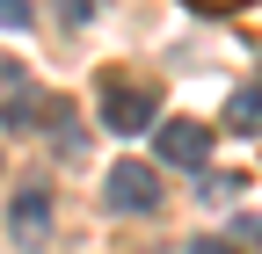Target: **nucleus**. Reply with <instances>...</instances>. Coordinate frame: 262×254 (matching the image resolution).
Instances as JSON below:
<instances>
[{
  "instance_id": "1",
  "label": "nucleus",
  "mask_w": 262,
  "mask_h": 254,
  "mask_svg": "<svg viewBox=\"0 0 262 254\" xmlns=\"http://www.w3.org/2000/svg\"><path fill=\"white\" fill-rule=\"evenodd\" d=\"M102 196H110V211H124V218H146V211H160V174H153L146 160H117V167L102 174Z\"/></svg>"
},
{
  "instance_id": "2",
  "label": "nucleus",
  "mask_w": 262,
  "mask_h": 254,
  "mask_svg": "<svg viewBox=\"0 0 262 254\" xmlns=\"http://www.w3.org/2000/svg\"><path fill=\"white\" fill-rule=\"evenodd\" d=\"M102 123H110V131L117 138H131V131H146V123H153V87H131V80H102Z\"/></svg>"
},
{
  "instance_id": "3",
  "label": "nucleus",
  "mask_w": 262,
  "mask_h": 254,
  "mask_svg": "<svg viewBox=\"0 0 262 254\" xmlns=\"http://www.w3.org/2000/svg\"><path fill=\"white\" fill-rule=\"evenodd\" d=\"M160 160L204 167V160H211V131H204V123H189V116H168V123H160Z\"/></svg>"
},
{
  "instance_id": "4",
  "label": "nucleus",
  "mask_w": 262,
  "mask_h": 254,
  "mask_svg": "<svg viewBox=\"0 0 262 254\" xmlns=\"http://www.w3.org/2000/svg\"><path fill=\"white\" fill-rule=\"evenodd\" d=\"M44 218H51V196H44V189H22V196H15V240L37 247L44 240Z\"/></svg>"
},
{
  "instance_id": "5",
  "label": "nucleus",
  "mask_w": 262,
  "mask_h": 254,
  "mask_svg": "<svg viewBox=\"0 0 262 254\" xmlns=\"http://www.w3.org/2000/svg\"><path fill=\"white\" fill-rule=\"evenodd\" d=\"M226 131H241V138L262 131V87H233L226 94Z\"/></svg>"
},
{
  "instance_id": "6",
  "label": "nucleus",
  "mask_w": 262,
  "mask_h": 254,
  "mask_svg": "<svg viewBox=\"0 0 262 254\" xmlns=\"http://www.w3.org/2000/svg\"><path fill=\"white\" fill-rule=\"evenodd\" d=\"M196 196H204V204H233V196H241V174H204Z\"/></svg>"
},
{
  "instance_id": "7",
  "label": "nucleus",
  "mask_w": 262,
  "mask_h": 254,
  "mask_svg": "<svg viewBox=\"0 0 262 254\" xmlns=\"http://www.w3.org/2000/svg\"><path fill=\"white\" fill-rule=\"evenodd\" d=\"M0 29H29V0H0Z\"/></svg>"
},
{
  "instance_id": "8",
  "label": "nucleus",
  "mask_w": 262,
  "mask_h": 254,
  "mask_svg": "<svg viewBox=\"0 0 262 254\" xmlns=\"http://www.w3.org/2000/svg\"><path fill=\"white\" fill-rule=\"evenodd\" d=\"M182 8H196V15H233V8H255V0H182Z\"/></svg>"
},
{
  "instance_id": "9",
  "label": "nucleus",
  "mask_w": 262,
  "mask_h": 254,
  "mask_svg": "<svg viewBox=\"0 0 262 254\" xmlns=\"http://www.w3.org/2000/svg\"><path fill=\"white\" fill-rule=\"evenodd\" d=\"M189 254H241V247H233V240H211V233H204V240H189Z\"/></svg>"
}]
</instances>
